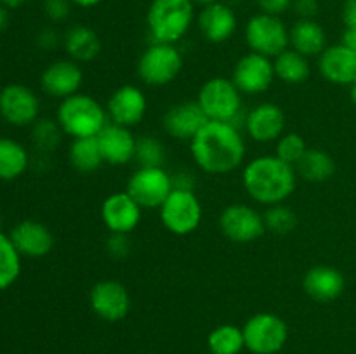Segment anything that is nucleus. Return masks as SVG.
<instances>
[{
    "label": "nucleus",
    "mask_w": 356,
    "mask_h": 354,
    "mask_svg": "<svg viewBox=\"0 0 356 354\" xmlns=\"http://www.w3.org/2000/svg\"><path fill=\"white\" fill-rule=\"evenodd\" d=\"M266 231L275 233L278 236H285L292 233L298 226V214L291 207L284 203L271 205L263 214Z\"/></svg>",
    "instance_id": "obj_33"
},
{
    "label": "nucleus",
    "mask_w": 356,
    "mask_h": 354,
    "mask_svg": "<svg viewBox=\"0 0 356 354\" xmlns=\"http://www.w3.org/2000/svg\"><path fill=\"white\" fill-rule=\"evenodd\" d=\"M245 347L254 354H275L289 339L287 323L275 312H257L243 325Z\"/></svg>",
    "instance_id": "obj_9"
},
{
    "label": "nucleus",
    "mask_w": 356,
    "mask_h": 354,
    "mask_svg": "<svg viewBox=\"0 0 356 354\" xmlns=\"http://www.w3.org/2000/svg\"><path fill=\"white\" fill-rule=\"evenodd\" d=\"M172 184L174 189L193 191L195 176L191 172H188V170H179V172L172 174Z\"/></svg>",
    "instance_id": "obj_41"
},
{
    "label": "nucleus",
    "mask_w": 356,
    "mask_h": 354,
    "mask_svg": "<svg viewBox=\"0 0 356 354\" xmlns=\"http://www.w3.org/2000/svg\"><path fill=\"white\" fill-rule=\"evenodd\" d=\"M63 137V130L59 127L58 120H37L33 125V132H31V139H33L35 146L40 151H54L59 146Z\"/></svg>",
    "instance_id": "obj_36"
},
{
    "label": "nucleus",
    "mask_w": 356,
    "mask_h": 354,
    "mask_svg": "<svg viewBox=\"0 0 356 354\" xmlns=\"http://www.w3.org/2000/svg\"><path fill=\"white\" fill-rule=\"evenodd\" d=\"M275 66V76H277L280 82L289 83V85H299V83H305L309 78V73H312V66L306 56H302L301 52L294 51L292 47L285 49L284 52L277 56L273 59Z\"/></svg>",
    "instance_id": "obj_27"
},
{
    "label": "nucleus",
    "mask_w": 356,
    "mask_h": 354,
    "mask_svg": "<svg viewBox=\"0 0 356 354\" xmlns=\"http://www.w3.org/2000/svg\"><path fill=\"white\" fill-rule=\"evenodd\" d=\"M89 304L97 318L115 323L124 319L131 311V295L120 281L103 280L90 288Z\"/></svg>",
    "instance_id": "obj_14"
},
{
    "label": "nucleus",
    "mask_w": 356,
    "mask_h": 354,
    "mask_svg": "<svg viewBox=\"0 0 356 354\" xmlns=\"http://www.w3.org/2000/svg\"><path fill=\"white\" fill-rule=\"evenodd\" d=\"M195 19L191 0H152L146 12L149 37L153 42L176 45L190 31Z\"/></svg>",
    "instance_id": "obj_4"
},
{
    "label": "nucleus",
    "mask_w": 356,
    "mask_h": 354,
    "mask_svg": "<svg viewBox=\"0 0 356 354\" xmlns=\"http://www.w3.org/2000/svg\"><path fill=\"white\" fill-rule=\"evenodd\" d=\"M341 14L346 30H356V0H344Z\"/></svg>",
    "instance_id": "obj_42"
},
{
    "label": "nucleus",
    "mask_w": 356,
    "mask_h": 354,
    "mask_svg": "<svg viewBox=\"0 0 356 354\" xmlns=\"http://www.w3.org/2000/svg\"><path fill=\"white\" fill-rule=\"evenodd\" d=\"M209 121L197 101L176 103L165 111L162 118L163 130L179 141H191Z\"/></svg>",
    "instance_id": "obj_19"
},
{
    "label": "nucleus",
    "mask_w": 356,
    "mask_h": 354,
    "mask_svg": "<svg viewBox=\"0 0 356 354\" xmlns=\"http://www.w3.org/2000/svg\"><path fill=\"white\" fill-rule=\"evenodd\" d=\"M294 169L308 183H325L336 174V162L323 149L308 148Z\"/></svg>",
    "instance_id": "obj_28"
},
{
    "label": "nucleus",
    "mask_w": 356,
    "mask_h": 354,
    "mask_svg": "<svg viewBox=\"0 0 356 354\" xmlns=\"http://www.w3.org/2000/svg\"><path fill=\"white\" fill-rule=\"evenodd\" d=\"M63 44H65V51L68 52L70 59H73L75 62L94 61L101 52L99 35L87 24H73L66 31Z\"/></svg>",
    "instance_id": "obj_25"
},
{
    "label": "nucleus",
    "mask_w": 356,
    "mask_h": 354,
    "mask_svg": "<svg viewBox=\"0 0 356 354\" xmlns=\"http://www.w3.org/2000/svg\"><path fill=\"white\" fill-rule=\"evenodd\" d=\"M221 233L233 243H252L266 233L263 214L247 203H232L219 215Z\"/></svg>",
    "instance_id": "obj_11"
},
{
    "label": "nucleus",
    "mask_w": 356,
    "mask_h": 354,
    "mask_svg": "<svg viewBox=\"0 0 356 354\" xmlns=\"http://www.w3.org/2000/svg\"><path fill=\"white\" fill-rule=\"evenodd\" d=\"M275 78L277 76H275V66L271 58L252 51L243 54L236 61L232 75L236 89L242 94H249V96L266 92Z\"/></svg>",
    "instance_id": "obj_12"
},
{
    "label": "nucleus",
    "mask_w": 356,
    "mask_h": 354,
    "mask_svg": "<svg viewBox=\"0 0 356 354\" xmlns=\"http://www.w3.org/2000/svg\"><path fill=\"white\" fill-rule=\"evenodd\" d=\"M141 215L143 208L127 191L110 194L101 205V219L110 233L131 235L141 222Z\"/></svg>",
    "instance_id": "obj_16"
},
{
    "label": "nucleus",
    "mask_w": 356,
    "mask_h": 354,
    "mask_svg": "<svg viewBox=\"0 0 356 354\" xmlns=\"http://www.w3.org/2000/svg\"><path fill=\"white\" fill-rule=\"evenodd\" d=\"M72 9V0H45L44 10L49 19L63 21L68 17Z\"/></svg>",
    "instance_id": "obj_38"
},
{
    "label": "nucleus",
    "mask_w": 356,
    "mask_h": 354,
    "mask_svg": "<svg viewBox=\"0 0 356 354\" xmlns=\"http://www.w3.org/2000/svg\"><path fill=\"white\" fill-rule=\"evenodd\" d=\"M28 153L23 144L9 137H0V180H14L28 169Z\"/></svg>",
    "instance_id": "obj_30"
},
{
    "label": "nucleus",
    "mask_w": 356,
    "mask_h": 354,
    "mask_svg": "<svg viewBox=\"0 0 356 354\" xmlns=\"http://www.w3.org/2000/svg\"><path fill=\"white\" fill-rule=\"evenodd\" d=\"M197 103L200 104L202 111L209 120L228 121L240 128V121L245 124L242 110V92L236 89L232 78L225 76H214L204 82L198 90Z\"/></svg>",
    "instance_id": "obj_5"
},
{
    "label": "nucleus",
    "mask_w": 356,
    "mask_h": 354,
    "mask_svg": "<svg viewBox=\"0 0 356 354\" xmlns=\"http://www.w3.org/2000/svg\"><path fill=\"white\" fill-rule=\"evenodd\" d=\"M38 113L40 101L30 87L10 83L0 90V115L7 124L26 127L38 120Z\"/></svg>",
    "instance_id": "obj_13"
},
{
    "label": "nucleus",
    "mask_w": 356,
    "mask_h": 354,
    "mask_svg": "<svg viewBox=\"0 0 356 354\" xmlns=\"http://www.w3.org/2000/svg\"><path fill=\"white\" fill-rule=\"evenodd\" d=\"M9 238L21 255L44 257L54 248V236L51 229L33 219H24L10 229Z\"/></svg>",
    "instance_id": "obj_22"
},
{
    "label": "nucleus",
    "mask_w": 356,
    "mask_h": 354,
    "mask_svg": "<svg viewBox=\"0 0 356 354\" xmlns=\"http://www.w3.org/2000/svg\"><path fill=\"white\" fill-rule=\"evenodd\" d=\"M58 120L63 134L72 139L96 137L110 121L106 108L89 94H73L61 101L58 108Z\"/></svg>",
    "instance_id": "obj_3"
},
{
    "label": "nucleus",
    "mask_w": 356,
    "mask_h": 354,
    "mask_svg": "<svg viewBox=\"0 0 356 354\" xmlns=\"http://www.w3.org/2000/svg\"><path fill=\"white\" fill-rule=\"evenodd\" d=\"M292 7H294L299 19H315L320 9V2L318 0H294Z\"/></svg>",
    "instance_id": "obj_39"
},
{
    "label": "nucleus",
    "mask_w": 356,
    "mask_h": 354,
    "mask_svg": "<svg viewBox=\"0 0 356 354\" xmlns=\"http://www.w3.org/2000/svg\"><path fill=\"white\" fill-rule=\"evenodd\" d=\"M351 89H350V97H351V101H353V104L356 106V82L355 83H351Z\"/></svg>",
    "instance_id": "obj_49"
},
{
    "label": "nucleus",
    "mask_w": 356,
    "mask_h": 354,
    "mask_svg": "<svg viewBox=\"0 0 356 354\" xmlns=\"http://www.w3.org/2000/svg\"><path fill=\"white\" fill-rule=\"evenodd\" d=\"M104 163L113 167H122L136 160V146L138 137L131 128L108 121L106 127L96 135Z\"/></svg>",
    "instance_id": "obj_18"
},
{
    "label": "nucleus",
    "mask_w": 356,
    "mask_h": 354,
    "mask_svg": "<svg viewBox=\"0 0 356 354\" xmlns=\"http://www.w3.org/2000/svg\"><path fill=\"white\" fill-rule=\"evenodd\" d=\"M24 2H26V0H0V3H3L7 9H14V7L23 6Z\"/></svg>",
    "instance_id": "obj_47"
},
{
    "label": "nucleus",
    "mask_w": 356,
    "mask_h": 354,
    "mask_svg": "<svg viewBox=\"0 0 356 354\" xmlns=\"http://www.w3.org/2000/svg\"><path fill=\"white\" fill-rule=\"evenodd\" d=\"M247 134L256 142H277L285 130V113L278 104L261 103L245 115Z\"/></svg>",
    "instance_id": "obj_20"
},
{
    "label": "nucleus",
    "mask_w": 356,
    "mask_h": 354,
    "mask_svg": "<svg viewBox=\"0 0 356 354\" xmlns=\"http://www.w3.org/2000/svg\"><path fill=\"white\" fill-rule=\"evenodd\" d=\"M70 165L80 174H90L101 169L104 163L96 137L73 139L68 149Z\"/></svg>",
    "instance_id": "obj_29"
},
{
    "label": "nucleus",
    "mask_w": 356,
    "mask_h": 354,
    "mask_svg": "<svg viewBox=\"0 0 356 354\" xmlns=\"http://www.w3.org/2000/svg\"><path fill=\"white\" fill-rule=\"evenodd\" d=\"M167 158L165 146L156 139L155 135L145 134L138 137V146H136V160L139 167H163Z\"/></svg>",
    "instance_id": "obj_34"
},
{
    "label": "nucleus",
    "mask_w": 356,
    "mask_h": 354,
    "mask_svg": "<svg viewBox=\"0 0 356 354\" xmlns=\"http://www.w3.org/2000/svg\"><path fill=\"white\" fill-rule=\"evenodd\" d=\"M306 151H308V144H306L305 137L301 134H298V132H284L277 141L275 155L284 160L285 163H289V165L296 167Z\"/></svg>",
    "instance_id": "obj_35"
},
{
    "label": "nucleus",
    "mask_w": 356,
    "mask_h": 354,
    "mask_svg": "<svg viewBox=\"0 0 356 354\" xmlns=\"http://www.w3.org/2000/svg\"><path fill=\"white\" fill-rule=\"evenodd\" d=\"M148 110V99L139 87L122 85L115 90L106 103V113L110 121L132 128L139 125Z\"/></svg>",
    "instance_id": "obj_15"
},
{
    "label": "nucleus",
    "mask_w": 356,
    "mask_h": 354,
    "mask_svg": "<svg viewBox=\"0 0 356 354\" xmlns=\"http://www.w3.org/2000/svg\"><path fill=\"white\" fill-rule=\"evenodd\" d=\"M242 184L254 201L271 207L292 196L298 184V172L277 155H263L243 167Z\"/></svg>",
    "instance_id": "obj_2"
},
{
    "label": "nucleus",
    "mask_w": 356,
    "mask_h": 354,
    "mask_svg": "<svg viewBox=\"0 0 356 354\" xmlns=\"http://www.w3.org/2000/svg\"><path fill=\"white\" fill-rule=\"evenodd\" d=\"M191 156L198 169L222 176L238 169L245 160L247 146L238 127L228 121L209 120L190 141Z\"/></svg>",
    "instance_id": "obj_1"
},
{
    "label": "nucleus",
    "mask_w": 356,
    "mask_h": 354,
    "mask_svg": "<svg viewBox=\"0 0 356 354\" xmlns=\"http://www.w3.org/2000/svg\"><path fill=\"white\" fill-rule=\"evenodd\" d=\"M302 288L309 298L327 304L343 295L346 280L337 267L322 264V266H313L312 269L306 271L302 278Z\"/></svg>",
    "instance_id": "obj_23"
},
{
    "label": "nucleus",
    "mask_w": 356,
    "mask_h": 354,
    "mask_svg": "<svg viewBox=\"0 0 356 354\" xmlns=\"http://www.w3.org/2000/svg\"><path fill=\"white\" fill-rule=\"evenodd\" d=\"M292 2H294V0H257V6H259L261 12L280 16L285 10L291 9Z\"/></svg>",
    "instance_id": "obj_40"
},
{
    "label": "nucleus",
    "mask_w": 356,
    "mask_h": 354,
    "mask_svg": "<svg viewBox=\"0 0 356 354\" xmlns=\"http://www.w3.org/2000/svg\"><path fill=\"white\" fill-rule=\"evenodd\" d=\"M21 273V253L9 235L0 233V290L16 283Z\"/></svg>",
    "instance_id": "obj_32"
},
{
    "label": "nucleus",
    "mask_w": 356,
    "mask_h": 354,
    "mask_svg": "<svg viewBox=\"0 0 356 354\" xmlns=\"http://www.w3.org/2000/svg\"><path fill=\"white\" fill-rule=\"evenodd\" d=\"M59 42V35L56 33L54 30H51V28H47V30L42 31L40 35H38V45H40L42 49H54L56 45H58Z\"/></svg>",
    "instance_id": "obj_43"
},
{
    "label": "nucleus",
    "mask_w": 356,
    "mask_h": 354,
    "mask_svg": "<svg viewBox=\"0 0 356 354\" xmlns=\"http://www.w3.org/2000/svg\"><path fill=\"white\" fill-rule=\"evenodd\" d=\"M193 3H200V6H209V3H216V2H222V0H191Z\"/></svg>",
    "instance_id": "obj_48"
},
{
    "label": "nucleus",
    "mask_w": 356,
    "mask_h": 354,
    "mask_svg": "<svg viewBox=\"0 0 356 354\" xmlns=\"http://www.w3.org/2000/svg\"><path fill=\"white\" fill-rule=\"evenodd\" d=\"M318 68L327 82L351 85L356 82V52L343 44L330 45L320 54Z\"/></svg>",
    "instance_id": "obj_24"
},
{
    "label": "nucleus",
    "mask_w": 356,
    "mask_h": 354,
    "mask_svg": "<svg viewBox=\"0 0 356 354\" xmlns=\"http://www.w3.org/2000/svg\"><path fill=\"white\" fill-rule=\"evenodd\" d=\"M82 83L83 71L79 62L73 59H59V61L51 62L40 76L42 90L47 96L61 101L73 94H79Z\"/></svg>",
    "instance_id": "obj_17"
},
{
    "label": "nucleus",
    "mask_w": 356,
    "mask_h": 354,
    "mask_svg": "<svg viewBox=\"0 0 356 354\" xmlns=\"http://www.w3.org/2000/svg\"><path fill=\"white\" fill-rule=\"evenodd\" d=\"M101 2H104V0H72V3H75V6H79V7H83V9L96 7V6H99Z\"/></svg>",
    "instance_id": "obj_45"
},
{
    "label": "nucleus",
    "mask_w": 356,
    "mask_h": 354,
    "mask_svg": "<svg viewBox=\"0 0 356 354\" xmlns=\"http://www.w3.org/2000/svg\"><path fill=\"white\" fill-rule=\"evenodd\" d=\"M245 42L252 52L275 59L291 47V30L280 16L259 12L247 21Z\"/></svg>",
    "instance_id": "obj_7"
},
{
    "label": "nucleus",
    "mask_w": 356,
    "mask_h": 354,
    "mask_svg": "<svg viewBox=\"0 0 356 354\" xmlns=\"http://www.w3.org/2000/svg\"><path fill=\"white\" fill-rule=\"evenodd\" d=\"M341 44L346 45L348 49H351V51L356 52V30H346V31H344Z\"/></svg>",
    "instance_id": "obj_44"
},
{
    "label": "nucleus",
    "mask_w": 356,
    "mask_h": 354,
    "mask_svg": "<svg viewBox=\"0 0 356 354\" xmlns=\"http://www.w3.org/2000/svg\"><path fill=\"white\" fill-rule=\"evenodd\" d=\"M7 23H9V12H7V7L0 3V31L7 26Z\"/></svg>",
    "instance_id": "obj_46"
},
{
    "label": "nucleus",
    "mask_w": 356,
    "mask_h": 354,
    "mask_svg": "<svg viewBox=\"0 0 356 354\" xmlns=\"http://www.w3.org/2000/svg\"><path fill=\"white\" fill-rule=\"evenodd\" d=\"M198 30L202 37L211 44H225L236 31V14L229 6L222 2L204 6L197 17Z\"/></svg>",
    "instance_id": "obj_21"
},
{
    "label": "nucleus",
    "mask_w": 356,
    "mask_h": 354,
    "mask_svg": "<svg viewBox=\"0 0 356 354\" xmlns=\"http://www.w3.org/2000/svg\"><path fill=\"white\" fill-rule=\"evenodd\" d=\"M104 246H106L108 255L113 257V259L117 260H122L125 259L132 250L131 236H129L127 233H110Z\"/></svg>",
    "instance_id": "obj_37"
},
{
    "label": "nucleus",
    "mask_w": 356,
    "mask_h": 354,
    "mask_svg": "<svg viewBox=\"0 0 356 354\" xmlns=\"http://www.w3.org/2000/svg\"><path fill=\"white\" fill-rule=\"evenodd\" d=\"M159 210L162 224L176 236H188L197 231L204 215L202 201L195 191L188 189H172Z\"/></svg>",
    "instance_id": "obj_8"
},
{
    "label": "nucleus",
    "mask_w": 356,
    "mask_h": 354,
    "mask_svg": "<svg viewBox=\"0 0 356 354\" xmlns=\"http://www.w3.org/2000/svg\"><path fill=\"white\" fill-rule=\"evenodd\" d=\"M291 47L306 58L320 56L327 49V33L315 19H298L291 28Z\"/></svg>",
    "instance_id": "obj_26"
},
{
    "label": "nucleus",
    "mask_w": 356,
    "mask_h": 354,
    "mask_svg": "<svg viewBox=\"0 0 356 354\" xmlns=\"http://www.w3.org/2000/svg\"><path fill=\"white\" fill-rule=\"evenodd\" d=\"M174 189L172 174L163 167H139L127 180V193L143 210L160 208Z\"/></svg>",
    "instance_id": "obj_10"
},
{
    "label": "nucleus",
    "mask_w": 356,
    "mask_h": 354,
    "mask_svg": "<svg viewBox=\"0 0 356 354\" xmlns=\"http://www.w3.org/2000/svg\"><path fill=\"white\" fill-rule=\"evenodd\" d=\"M207 344L212 354H238L245 347L243 330L235 325H219L209 333Z\"/></svg>",
    "instance_id": "obj_31"
},
{
    "label": "nucleus",
    "mask_w": 356,
    "mask_h": 354,
    "mask_svg": "<svg viewBox=\"0 0 356 354\" xmlns=\"http://www.w3.org/2000/svg\"><path fill=\"white\" fill-rule=\"evenodd\" d=\"M183 66V54L176 45L152 42L139 58L138 75L146 85L163 87L179 76Z\"/></svg>",
    "instance_id": "obj_6"
}]
</instances>
